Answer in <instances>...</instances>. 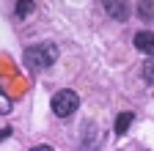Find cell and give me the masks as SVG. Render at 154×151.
I'll list each match as a JSON object with an SVG mask.
<instances>
[{
  "label": "cell",
  "instance_id": "52a82bcc",
  "mask_svg": "<svg viewBox=\"0 0 154 151\" xmlns=\"http://www.w3.org/2000/svg\"><path fill=\"white\" fill-rule=\"evenodd\" d=\"M8 110H11V102H8V96H6V93L0 91V116H6Z\"/></svg>",
  "mask_w": 154,
  "mask_h": 151
},
{
  "label": "cell",
  "instance_id": "30bf717a",
  "mask_svg": "<svg viewBox=\"0 0 154 151\" xmlns=\"http://www.w3.org/2000/svg\"><path fill=\"white\" fill-rule=\"evenodd\" d=\"M30 151H55V148H52V146H33Z\"/></svg>",
  "mask_w": 154,
  "mask_h": 151
},
{
  "label": "cell",
  "instance_id": "9c48e42d",
  "mask_svg": "<svg viewBox=\"0 0 154 151\" xmlns=\"http://www.w3.org/2000/svg\"><path fill=\"white\" fill-rule=\"evenodd\" d=\"M28 11H33V3H19V6H17V14H19V17H25Z\"/></svg>",
  "mask_w": 154,
  "mask_h": 151
},
{
  "label": "cell",
  "instance_id": "ba28073f",
  "mask_svg": "<svg viewBox=\"0 0 154 151\" xmlns=\"http://www.w3.org/2000/svg\"><path fill=\"white\" fill-rule=\"evenodd\" d=\"M138 11H140V17H143V14H146V17H151V14H154V6H151V3H140V6H138Z\"/></svg>",
  "mask_w": 154,
  "mask_h": 151
},
{
  "label": "cell",
  "instance_id": "7a4b0ae2",
  "mask_svg": "<svg viewBox=\"0 0 154 151\" xmlns=\"http://www.w3.org/2000/svg\"><path fill=\"white\" fill-rule=\"evenodd\" d=\"M77 107H80V96H77L74 91H69V88L66 91H58L55 96H52V113H55L58 118H69Z\"/></svg>",
  "mask_w": 154,
  "mask_h": 151
},
{
  "label": "cell",
  "instance_id": "8992f818",
  "mask_svg": "<svg viewBox=\"0 0 154 151\" xmlns=\"http://www.w3.org/2000/svg\"><path fill=\"white\" fill-rule=\"evenodd\" d=\"M143 80L154 85V58H149V61L143 63Z\"/></svg>",
  "mask_w": 154,
  "mask_h": 151
},
{
  "label": "cell",
  "instance_id": "3957f363",
  "mask_svg": "<svg viewBox=\"0 0 154 151\" xmlns=\"http://www.w3.org/2000/svg\"><path fill=\"white\" fill-rule=\"evenodd\" d=\"M135 47H138L140 52H154V33L151 30L135 33Z\"/></svg>",
  "mask_w": 154,
  "mask_h": 151
},
{
  "label": "cell",
  "instance_id": "5b68a950",
  "mask_svg": "<svg viewBox=\"0 0 154 151\" xmlns=\"http://www.w3.org/2000/svg\"><path fill=\"white\" fill-rule=\"evenodd\" d=\"M132 113H121V116L119 118H116V132H119V135H124V132L129 129V124H132Z\"/></svg>",
  "mask_w": 154,
  "mask_h": 151
},
{
  "label": "cell",
  "instance_id": "6da1fadb",
  "mask_svg": "<svg viewBox=\"0 0 154 151\" xmlns=\"http://www.w3.org/2000/svg\"><path fill=\"white\" fill-rule=\"evenodd\" d=\"M58 58V47L55 44H36V47H28L25 50V63L30 69H47L52 66Z\"/></svg>",
  "mask_w": 154,
  "mask_h": 151
},
{
  "label": "cell",
  "instance_id": "277c9868",
  "mask_svg": "<svg viewBox=\"0 0 154 151\" xmlns=\"http://www.w3.org/2000/svg\"><path fill=\"white\" fill-rule=\"evenodd\" d=\"M105 11L113 14V20H127V6L124 3H105Z\"/></svg>",
  "mask_w": 154,
  "mask_h": 151
}]
</instances>
